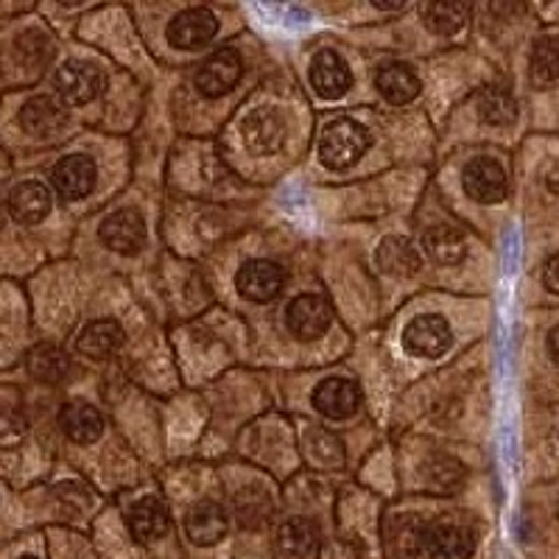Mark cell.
Listing matches in <instances>:
<instances>
[{
    "label": "cell",
    "instance_id": "obj_1",
    "mask_svg": "<svg viewBox=\"0 0 559 559\" xmlns=\"http://www.w3.org/2000/svg\"><path fill=\"white\" fill-rule=\"evenodd\" d=\"M369 148V134L361 123L356 121H333L331 127L322 132L319 140V159L324 166L333 168V171H344L353 163H358V157H364V152Z\"/></svg>",
    "mask_w": 559,
    "mask_h": 559
},
{
    "label": "cell",
    "instance_id": "obj_2",
    "mask_svg": "<svg viewBox=\"0 0 559 559\" xmlns=\"http://www.w3.org/2000/svg\"><path fill=\"white\" fill-rule=\"evenodd\" d=\"M476 534L456 521H439L423 532V551L428 559H471Z\"/></svg>",
    "mask_w": 559,
    "mask_h": 559
},
{
    "label": "cell",
    "instance_id": "obj_3",
    "mask_svg": "<svg viewBox=\"0 0 559 559\" xmlns=\"http://www.w3.org/2000/svg\"><path fill=\"white\" fill-rule=\"evenodd\" d=\"M104 87V73L96 64L82 62V59H70L62 68L57 70V90L59 96L68 104L79 107V104H87L102 93Z\"/></svg>",
    "mask_w": 559,
    "mask_h": 559
},
{
    "label": "cell",
    "instance_id": "obj_4",
    "mask_svg": "<svg viewBox=\"0 0 559 559\" xmlns=\"http://www.w3.org/2000/svg\"><path fill=\"white\" fill-rule=\"evenodd\" d=\"M333 308L328 299L317 297V294H306V297H297L288 306V331L299 338V342H313V338L322 336L328 328H331Z\"/></svg>",
    "mask_w": 559,
    "mask_h": 559
},
{
    "label": "cell",
    "instance_id": "obj_5",
    "mask_svg": "<svg viewBox=\"0 0 559 559\" xmlns=\"http://www.w3.org/2000/svg\"><path fill=\"white\" fill-rule=\"evenodd\" d=\"M451 328L442 317L437 313H426V317H417L408 322V328L403 331V344H406L408 353L423 358H437L442 356L448 347H451Z\"/></svg>",
    "mask_w": 559,
    "mask_h": 559
},
{
    "label": "cell",
    "instance_id": "obj_6",
    "mask_svg": "<svg viewBox=\"0 0 559 559\" xmlns=\"http://www.w3.org/2000/svg\"><path fill=\"white\" fill-rule=\"evenodd\" d=\"M236 286L252 302H269L286 286V272L274 261H247L238 272Z\"/></svg>",
    "mask_w": 559,
    "mask_h": 559
},
{
    "label": "cell",
    "instance_id": "obj_7",
    "mask_svg": "<svg viewBox=\"0 0 559 559\" xmlns=\"http://www.w3.org/2000/svg\"><path fill=\"white\" fill-rule=\"evenodd\" d=\"M241 79V57L236 51H218L202 62L197 70V87L202 96L218 98L236 87Z\"/></svg>",
    "mask_w": 559,
    "mask_h": 559
},
{
    "label": "cell",
    "instance_id": "obj_8",
    "mask_svg": "<svg viewBox=\"0 0 559 559\" xmlns=\"http://www.w3.org/2000/svg\"><path fill=\"white\" fill-rule=\"evenodd\" d=\"M464 191L467 197L481 204H496L507 197V174L498 166L496 159L478 157L471 166L464 168Z\"/></svg>",
    "mask_w": 559,
    "mask_h": 559
},
{
    "label": "cell",
    "instance_id": "obj_9",
    "mask_svg": "<svg viewBox=\"0 0 559 559\" xmlns=\"http://www.w3.org/2000/svg\"><path fill=\"white\" fill-rule=\"evenodd\" d=\"M218 20L216 14L207 12V9H185L177 17L168 23V39L177 48H202L210 39L216 37Z\"/></svg>",
    "mask_w": 559,
    "mask_h": 559
},
{
    "label": "cell",
    "instance_id": "obj_10",
    "mask_svg": "<svg viewBox=\"0 0 559 559\" xmlns=\"http://www.w3.org/2000/svg\"><path fill=\"white\" fill-rule=\"evenodd\" d=\"M102 241L112 252L134 254L146 243V222L134 210H118L112 216L104 218L102 224Z\"/></svg>",
    "mask_w": 559,
    "mask_h": 559
},
{
    "label": "cell",
    "instance_id": "obj_11",
    "mask_svg": "<svg viewBox=\"0 0 559 559\" xmlns=\"http://www.w3.org/2000/svg\"><path fill=\"white\" fill-rule=\"evenodd\" d=\"M286 140V123L277 109H254L243 121V143L254 154H274Z\"/></svg>",
    "mask_w": 559,
    "mask_h": 559
},
{
    "label": "cell",
    "instance_id": "obj_12",
    "mask_svg": "<svg viewBox=\"0 0 559 559\" xmlns=\"http://www.w3.org/2000/svg\"><path fill=\"white\" fill-rule=\"evenodd\" d=\"M20 123L34 138H57L68 127V109L51 96H37L23 107Z\"/></svg>",
    "mask_w": 559,
    "mask_h": 559
},
{
    "label": "cell",
    "instance_id": "obj_13",
    "mask_svg": "<svg viewBox=\"0 0 559 559\" xmlns=\"http://www.w3.org/2000/svg\"><path fill=\"white\" fill-rule=\"evenodd\" d=\"M53 185L64 199H82L96 185V163L87 154H70L53 168Z\"/></svg>",
    "mask_w": 559,
    "mask_h": 559
},
{
    "label": "cell",
    "instance_id": "obj_14",
    "mask_svg": "<svg viewBox=\"0 0 559 559\" xmlns=\"http://www.w3.org/2000/svg\"><path fill=\"white\" fill-rule=\"evenodd\" d=\"M311 82L322 98H342L353 84L349 68L338 53L322 51L311 62Z\"/></svg>",
    "mask_w": 559,
    "mask_h": 559
},
{
    "label": "cell",
    "instance_id": "obj_15",
    "mask_svg": "<svg viewBox=\"0 0 559 559\" xmlns=\"http://www.w3.org/2000/svg\"><path fill=\"white\" fill-rule=\"evenodd\" d=\"M168 526H171L168 507L159 498H143L129 512V532L140 543H154L159 537H166Z\"/></svg>",
    "mask_w": 559,
    "mask_h": 559
},
{
    "label": "cell",
    "instance_id": "obj_16",
    "mask_svg": "<svg viewBox=\"0 0 559 559\" xmlns=\"http://www.w3.org/2000/svg\"><path fill=\"white\" fill-rule=\"evenodd\" d=\"M358 403H361L358 386L353 381H342V378L319 383V389L313 392V406L331 419H344L349 414H356Z\"/></svg>",
    "mask_w": 559,
    "mask_h": 559
},
{
    "label": "cell",
    "instance_id": "obj_17",
    "mask_svg": "<svg viewBox=\"0 0 559 559\" xmlns=\"http://www.w3.org/2000/svg\"><path fill=\"white\" fill-rule=\"evenodd\" d=\"M185 532L197 546H216L227 534V515L218 503L202 501L185 518Z\"/></svg>",
    "mask_w": 559,
    "mask_h": 559
},
{
    "label": "cell",
    "instance_id": "obj_18",
    "mask_svg": "<svg viewBox=\"0 0 559 559\" xmlns=\"http://www.w3.org/2000/svg\"><path fill=\"white\" fill-rule=\"evenodd\" d=\"M59 426H62L64 437L73 439V442H82L90 445L96 442L104 431V419L98 414L96 406H90L84 401H73L59 412Z\"/></svg>",
    "mask_w": 559,
    "mask_h": 559
},
{
    "label": "cell",
    "instance_id": "obj_19",
    "mask_svg": "<svg viewBox=\"0 0 559 559\" xmlns=\"http://www.w3.org/2000/svg\"><path fill=\"white\" fill-rule=\"evenodd\" d=\"M9 213L20 224H39L51 213V191L39 182L17 185L9 197Z\"/></svg>",
    "mask_w": 559,
    "mask_h": 559
},
{
    "label": "cell",
    "instance_id": "obj_20",
    "mask_svg": "<svg viewBox=\"0 0 559 559\" xmlns=\"http://www.w3.org/2000/svg\"><path fill=\"white\" fill-rule=\"evenodd\" d=\"M123 344V331L121 324L112 322V319H98V322H90L87 328L79 336V349H82L84 356L96 358H109L112 353H118Z\"/></svg>",
    "mask_w": 559,
    "mask_h": 559
},
{
    "label": "cell",
    "instance_id": "obj_21",
    "mask_svg": "<svg viewBox=\"0 0 559 559\" xmlns=\"http://www.w3.org/2000/svg\"><path fill=\"white\" fill-rule=\"evenodd\" d=\"M376 84L381 90V96L392 104H408L419 93V79L414 76V70L408 64L401 62H392L378 70Z\"/></svg>",
    "mask_w": 559,
    "mask_h": 559
},
{
    "label": "cell",
    "instance_id": "obj_22",
    "mask_svg": "<svg viewBox=\"0 0 559 559\" xmlns=\"http://www.w3.org/2000/svg\"><path fill=\"white\" fill-rule=\"evenodd\" d=\"M423 247L431 254L437 263H445V266H453V263H462L464 254H467V243H464L462 233H456L448 224H437L426 233L423 238Z\"/></svg>",
    "mask_w": 559,
    "mask_h": 559
},
{
    "label": "cell",
    "instance_id": "obj_23",
    "mask_svg": "<svg viewBox=\"0 0 559 559\" xmlns=\"http://www.w3.org/2000/svg\"><path fill=\"white\" fill-rule=\"evenodd\" d=\"M378 266L392 277H412L419 269V252L406 238H386L378 249Z\"/></svg>",
    "mask_w": 559,
    "mask_h": 559
},
{
    "label": "cell",
    "instance_id": "obj_24",
    "mask_svg": "<svg viewBox=\"0 0 559 559\" xmlns=\"http://www.w3.org/2000/svg\"><path fill=\"white\" fill-rule=\"evenodd\" d=\"M280 551L288 559H308L319 546V532L313 523L308 521H288L280 528Z\"/></svg>",
    "mask_w": 559,
    "mask_h": 559
},
{
    "label": "cell",
    "instance_id": "obj_25",
    "mask_svg": "<svg viewBox=\"0 0 559 559\" xmlns=\"http://www.w3.org/2000/svg\"><path fill=\"white\" fill-rule=\"evenodd\" d=\"M476 109H478V118H481L484 123H492V127H507V123H512L518 118L515 98L509 96L507 90L501 87L481 90Z\"/></svg>",
    "mask_w": 559,
    "mask_h": 559
},
{
    "label": "cell",
    "instance_id": "obj_26",
    "mask_svg": "<svg viewBox=\"0 0 559 559\" xmlns=\"http://www.w3.org/2000/svg\"><path fill=\"white\" fill-rule=\"evenodd\" d=\"M423 17L431 32L456 34L471 17V7L467 3H428L423 7Z\"/></svg>",
    "mask_w": 559,
    "mask_h": 559
},
{
    "label": "cell",
    "instance_id": "obj_27",
    "mask_svg": "<svg viewBox=\"0 0 559 559\" xmlns=\"http://www.w3.org/2000/svg\"><path fill=\"white\" fill-rule=\"evenodd\" d=\"M557 68H559L557 39L543 37L540 43H534L532 82L537 84V87H551V84L557 82Z\"/></svg>",
    "mask_w": 559,
    "mask_h": 559
},
{
    "label": "cell",
    "instance_id": "obj_28",
    "mask_svg": "<svg viewBox=\"0 0 559 559\" xmlns=\"http://www.w3.org/2000/svg\"><path fill=\"white\" fill-rule=\"evenodd\" d=\"M28 369H32V376L39 378V381L59 383L64 378V372L70 369V364L62 349L39 347L34 349L32 358H28Z\"/></svg>",
    "mask_w": 559,
    "mask_h": 559
},
{
    "label": "cell",
    "instance_id": "obj_29",
    "mask_svg": "<svg viewBox=\"0 0 559 559\" xmlns=\"http://www.w3.org/2000/svg\"><path fill=\"white\" fill-rule=\"evenodd\" d=\"M26 431H28V423L23 414L17 412H9V408H3L0 412V448H17L23 439H26Z\"/></svg>",
    "mask_w": 559,
    "mask_h": 559
},
{
    "label": "cell",
    "instance_id": "obj_30",
    "mask_svg": "<svg viewBox=\"0 0 559 559\" xmlns=\"http://www.w3.org/2000/svg\"><path fill=\"white\" fill-rule=\"evenodd\" d=\"M557 266H559V258H557V254H554V258H548V263H546V288H548V292H551V294L559 292Z\"/></svg>",
    "mask_w": 559,
    "mask_h": 559
},
{
    "label": "cell",
    "instance_id": "obj_31",
    "mask_svg": "<svg viewBox=\"0 0 559 559\" xmlns=\"http://www.w3.org/2000/svg\"><path fill=\"white\" fill-rule=\"evenodd\" d=\"M557 336H559V328H554L548 333V353H551V361H559V353H557Z\"/></svg>",
    "mask_w": 559,
    "mask_h": 559
},
{
    "label": "cell",
    "instance_id": "obj_32",
    "mask_svg": "<svg viewBox=\"0 0 559 559\" xmlns=\"http://www.w3.org/2000/svg\"><path fill=\"white\" fill-rule=\"evenodd\" d=\"M23 559H37V557H23Z\"/></svg>",
    "mask_w": 559,
    "mask_h": 559
}]
</instances>
